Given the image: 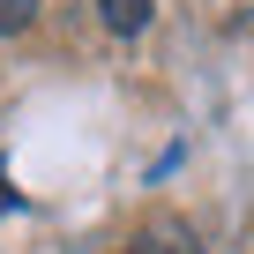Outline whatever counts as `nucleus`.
Listing matches in <instances>:
<instances>
[{
    "label": "nucleus",
    "instance_id": "nucleus-1",
    "mask_svg": "<svg viewBox=\"0 0 254 254\" xmlns=\"http://www.w3.org/2000/svg\"><path fill=\"white\" fill-rule=\"evenodd\" d=\"M97 15H105V30H120V38H135V30L150 23V0H97Z\"/></svg>",
    "mask_w": 254,
    "mask_h": 254
},
{
    "label": "nucleus",
    "instance_id": "nucleus-2",
    "mask_svg": "<svg viewBox=\"0 0 254 254\" xmlns=\"http://www.w3.org/2000/svg\"><path fill=\"white\" fill-rule=\"evenodd\" d=\"M30 15H38V0H0V38L30 30Z\"/></svg>",
    "mask_w": 254,
    "mask_h": 254
},
{
    "label": "nucleus",
    "instance_id": "nucleus-3",
    "mask_svg": "<svg viewBox=\"0 0 254 254\" xmlns=\"http://www.w3.org/2000/svg\"><path fill=\"white\" fill-rule=\"evenodd\" d=\"M0 209H8V180H0Z\"/></svg>",
    "mask_w": 254,
    "mask_h": 254
},
{
    "label": "nucleus",
    "instance_id": "nucleus-4",
    "mask_svg": "<svg viewBox=\"0 0 254 254\" xmlns=\"http://www.w3.org/2000/svg\"><path fill=\"white\" fill-rule=\"evenodd\" d=\"M135 254H165V247H135Z\"/></svg>",
    "mask_w": 254,
    "mask_h": 254
}]
</instances>
